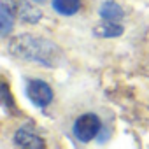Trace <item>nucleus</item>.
<instances>
[{
	"label": "nucleus",
	"instance_id": "f257e3e1",
	"mask_svg": "<svg viewBox=\"0 0 149 149\" xmlns=\"http://www.w3.org/2000/svg\"><path fill=\"white\" fill-rule=\"evenodd\" d=\"M9 51L16 58L37 61L46 67H58L63 60V53L56 44H53L47 39L26 33L14 37L9 44Z\"/></svg>",
	"mask_w": 149,
	"mask_h": 149
},
{
	"label": "nucleus",
	"instance_id": "f03ea898",
	"mask_svg": "<svg viewBox=\"0 0 149 149\" xmlns=\"http://www.w3.org/2000/svg\"><path fill=\"white\" fill-rule=\"evenodd\" d=\"M100 119L95 114H83L74 123V135L81 142H90L100 133Z\"/></svg>",
	"mask_w": 149,
	"mask_h": 149
},
{
	"label": "nucleus",
	"instance_id": "7ed1b4c3",
	"mask_svg": "<svg viewBox=\"0 0 149 149\" xmlns=\"http://www.w3.org/2000/svg\"><path fill=\"white\" fill-rule=\"evenodd\" d=\"M26 93H28V98L32 100V104H35L40 109L47 107L53 102V90L44 81H39V79L30 81L26 86Z\"/></svg>",
	"mask_w": 149,
	"mask_h": 149
},
{
	"label": "nucleus",
	"instance_id": "20e7f679",
	"mask_svg": "<svg viewBox=\"0 0 149 149\" xmlns=\"http://www.w3.org/2000/svg\"><path fill=\"white\" fill-rule=\"evenodd\" d=\"M14 142H16V146L25 147V149H40V147H44V140L28 125H25L23 128H19L16 132Z\"/></svg>",
	"mask_w": 149,
	"mask_h": 149
},
{
	"label": "nucleus",
	"instance_id": "39448f33",
	"mask_svg": "<svg viewBox=\"0 0 149 149\" xmlns=\"http://www.w3.org/2000/svg\"><path fill=\"white\" fill-rule=\"evenodd\" d=\"M95 35L98 37H105V39H112V37H119L123 33V26L118 23V21H109V19H104L100 25L95 26Z\"/></svg>",
	"mask_w": 149,
	"mask_h": 149
},
{
	"label": "nucleus",
	"instance_id": "423d86ee",
	"mask_svg": "<svg viewBox=\"0 0 149 149\" xmlns=\"http://www.w3.org/2000/svg\"><path fill=\"white\" fill-rule=\"evenodd\" d=\"M100 16H102L104 19L118 21V23H119V21L125 18V11L121 9L119 4L112 2V0H107V2H104L102 7H100Z\"/></svg>",
	"mask_w": 149,
	"mask_h": 149
},
{
	"label": "nucleus",
	"instance_id": "0eeeda50",
	"mask_svg": "<svg viewBox=\"0 0 149 149\" xmlns=\"http://www.w3.org/2000/svg\"><path fill=\"white\" fill-rule=\"evenodd\" d=\"M53 9L61 16H72L81 9V0H53Z\"/></svg>",
	"mask_w": 149,
	"mask_h": 149
},
{
	"label": "nucleus",
	"instance_id": "6e6552de",
	"mask_svg": "<svg viewBox=\"0 0 149 149\" xmlns=\"http://www.w3.org/2000/svg\"><path fill=\"white\" fill-rule=\"evenodd\" d=\"M0 21H2V37H7L14 25V11L6 2L0 6Z\"/></svg>",
	"mask_w": 149,
	"mask_h": 149
},
{
	"label": "nucleus",
	"instance_id": "1a4fd4ad",
	"mask_svg": "<svg viewBox=\"0 0 149 149\" xmlns=\"http://www.w3.org/2000/svg\"><path fill=\"white\" fill-rule=\"evenodd\" d=\"M19 16H21V19L23 21H28V23H35V21H39L40 19V11L39 9H35L32 4H28V2H21V7H19Z\"/></svg>",
	"mask_w": 149,
	"mask_h": 149
},
{
	"label": "nucleus",
	"instance_id": "9d476101",
	"mask_svg": "<svg viewBox=\"0 0 149 149\" xmlns=\"http://www.w3.org/2000/svg\"><path fill=\"white\" fill-rule=\"evenodd\" d=\"M2 95H4V98H2L4 107H9L11 105V97H9V90H7V84L6 83H2Z\"/></svg>",
	"mask_w": 149,
	"mask_h": 149
},
{
	"label": "nucleus",
	"instance_id": "9b49d317",
	"mask_svg": "<svg viewBox=\"0 0 149 149\" xmlns=\"http://www.w3.org/2000/svg\"><path fill=\"white\" fill-rule=\"evenodd\" d=\"M37 2H42V0H37Z\"/></svg>",
	"mask_w": 149,
	"mask_h": 149
}]
</instances>
